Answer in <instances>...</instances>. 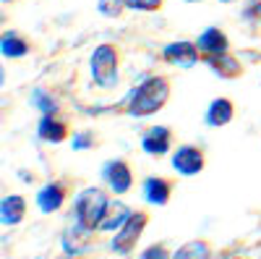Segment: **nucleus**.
<instances>
[{"instance_id": "1", "label": "nucleus", "mask_w": 261, "mask_h": 259, "mask_svg": "<svg viewBox=\"0 0 261 259\" xmlns=\"http://www.w3.org/2000/svg\"><path fill=\"white\" fill-rule=\"evenodd\" d=\"M170 97V81L165 76H146L134 86L125 100V113L130 118H149L160 113Z\"/></svg>"}, {"instance_id": "2", "label": "nucleus", "mask_w": 261, "mask_h": 259, "mask_svg": "<svg viewBox=\"0 0 261 259\" xmlns=\"http://www.w3.org/2000/svg\"><path fill=\"white\" fill-rule=\"evenodd\" d=\"M107 207H110V199H107V191H102L99 186L79 191L73 199V225L86 230H99Z\"/></svg>"}, {"instance_id": "3", "label": "nucleus", "mask_w": 261, "mask_h": 259, "mask_svg": "<svg viewBox=\"0 0 261 259\" xmlns=\"http://www.w3.org/2000/svg\"><path fill=\"white\" fill-rule=\"evenodd\" d=\"M118 60H120V55H118V48L115 45H99V48H94V53H92V79L97 81V86L99 89H113V86H118Z\"/></svg>"}, {"instance_id": "4", "label": "nucleus", "mask_w": 261, "mask_h": 259, "mask_svg": "<svg viewBox=\"0 0 261 259\" xmlns=\"http://www.w3.org/2000/svg\"><path fill=\"white\" fill-rule=\"evenodd\" d=\"M146 225H149V215L141 212V209H136V212L125 220V225H123L118 233H113L110 249H113L118 256H130V254H134V249H136V244L141 241Z\"/></svg>"}, {"instance_id": "5", "label": "nucleus", "mask_w": 261, "mask_h": 259, "mask_svg": "<svg viewBox=\"0 0 261 259\" xmlns=\"http://www.w3.org/2000/svg\"><path fill=\"white\" fill-rule=\"evenodd\" d=\"M206 165V157H204V149L196 147V144H180L178 149H172V168H175L178 176H199Z\"/></svg>"}, {"instance_id": "6", "label": "nucleus", "mask_w": 261, "mask_h": 259, "mask_svg": "<svg viewBox=\"0 0 261 259\" xmlns=\"http://www.w3.org/2000/svg\"><path fill=\"white\" fill-rule=\"evenodd\" d=\"M102 178L107 183V189L115 194H128L134 189V173L125 160H107L102 165Z\"/></svg>"}, {"instance_id": "7", "label": "nucleus", "mask_w": 261, "mask_h": 259, "mask_svg": "<svg viewBox=\"0 0 261 259\" xmlns=\"http://www.w3.org/2000/svg\"><path fill=\"white\" fill-rule=\"evenodd\" d=\"M199 45L196 42H188V39H180V42H170V45L162 50V58L172 66H180V68H193L199 63Z\"/></svg>"}, {"instance_id": "8", "label": "nucleus", "mask_w": 261, "mask_h": 259, "mask_svg": "<svg viewBox=\"0 0 261 259\" xmlns=\"http://www.w3.org/2000/svg\"><path fill=\"white\" fill-rule=\"evenodd\" d=\"M65 197H68V189H65V183H60V181H50V183H45L39 191H37V207H39V212L42 215H53V212H58L63 204H65Z\"/></svg>"}, {"instance_id": "9", "label": "nucleus", "mask_w": 261, "mask_h": 259, "mask_svg": "<svg viewBox=\"0 0 261 259\" xmlns=\"http://www.w3.org/2000/svg\"><path fill=\"white\" fill-rule=\"evenodd\" d=\"M141 197L146 204H154V207H165L172 197V181L165 176H149L141 183Z\"/></svg>"}, {"instance_id": "10", "label": "nucleus", "mask_w": 261, "mask_h": 259, "mask_svg": "<svg viewBox=\"0 0 261 259\" xmlns=\"http://www.w3.org/2000/svg\"><path fill=\"white\" fill-rule=\"evenodd\" d=\"M141 149L149 157H162L172 149V134L167 126H151L141 136Z\"/></svg>"}, {"instance_id": "11", "label": "nucleus", "mask_w": 261, "mask_h": 259, "mask_svg": "<svg viewBox=\"0 0 261 259\" xmlns=\"http://www.w3.org/2000/svg\"><path fill=\"white\" fill-rule=\"evenodd\" d=\"M24 218H27V199L21 194H6L3 202H0V220H3V225L13 228Z\"/></svg>"}, {"instance_id": "12", "label": "nucleus", "mask_w": 261, "mask_h": 259, "mask_svg": "<svg viewBox=\"0 0 261 259\" xmlns=\"http://www.w3.org/2000/svg\"><path fill=\"white\" fill-rule=\"evenodd\" d=\"M196 45H199V50L204 55H222L227 53L230 42H227V34L220 29V27H209L199 34V39H196Z\"/></svg>"}, {"instance_id": "13", "label": "nucleus", "mask_w": 261, "mask_h": 259, "mask_svg": "<svg viewBox=\"0 0 261 259\" xmlns=\"http://www.w3.org/2000/svg\"><path fill=\"white\" fill-rule=\"evenodd\" d=\"M232 115H235V107H232V100H227V97H217V100H212L209 107H206V123H209L212 128L227 126V123L232 121Z\"/></svg>"}, {"instance_id": "14", "label": "nucleus", "mask_w": 261, "mask_h": 259, "mask_svg": "<svg viewBox=\"0 0 261 259\" xmlns=\"http://www.w3.org/2000/svg\"><path fill=\"white\" fill-rule=\"evenodd\" d=\"M37 136L42 142H50V144H60L68 139V126L63 121H58L55 115H42L39 126H37Z\"/></svg>"}, {"instance_id": "15", "label": "nucleus", "mask_w": 261, "mask_h": 259, "mask_svg": "<svg viewBox=\"0 0 261 259\" xmlns=\"http://www.w3.org/2000/svg\"><path fill=\"white\" fill-rule=\"evenodd\" d=\"M92 233L94 230H86V228H79V225L68 228L63 233V249H65V254H71V256L84 254L86 246L92 244Z\"/></svg>"}, {"instance_id": "16", "label": "nucleus", "mask_w": 261, "mask_h": 259, "mask_svg": "<svg viewBox=\"0 0 261 259\" xmlns=\"http://www.w3.org/2000/svg\"><path fill=\"white\" fill-rule=\"evenodd\" d=\"M134 215V209H130L128 204H123V202H110V207H107V212H105V220H102V225H99V230H105V233H118L123 225H125V220Z\"/></svg>"}, {"instance_id": "17", "label": "nucleus", "mask_w": 261, "mask_h": 259, "mask_svg": "<svg viewBox=\"0 0 261 259\" xmlns=\"http://www.w3.org/2000/svg\"><path fill=\"white\" fill-rule=\"evenodd\" d=\"M206 66H209L217 76H222V79H235V76H241V74H243L241 63H238V58H232L230 53H222V55H206Z\"/></svg>"}, {"instance_id": "18", "label": "nucleus", "mask_w": 261, "mask_h": 259, "mask_svg": "<svg viewBox=\"0 0 261 259\" xmlns=\"http://www.w3.org/2000/svg\"><path fill=\"white\" fill-rule=\"evenodd\" d=\"M212 244L206 239H193L186 241L183 246H178V251H172V259H212Z\"/></svg>"}, {"instance_id": "19", "label": "nucleus", "mask_w": 261, "mask_h": 259, "mask_svg": "<svg viewBox=\"0 0 261 259\" xmlns=\"http://www.w3.org/2000/svg\"><path fill=\"white\" fill-rule=\"evenodd\" d=\"M0 50H3L6 58H24L29 53V42L16 32H6L3 39H0Z\"/></svg>"}, {"instance_id": "20", "label": "nucleus", "mask_w": 261, "mask_h": 259, "mask_svg": "<svg viewBox=\"0 0 261 259\" xmlns=\"http://www.w3.org/2000/svg\"><path fill=\"white\" fill-rule=\"evenodd\" d=\"M29 100H32V105L37 107V110H42L45 115H55V113H58V100H55L50 92L42 89V86H37Z\"/></svg>"}, {"instance_id": "21", "label": "nucleus", "mask_w": 261, "mask_h": 259, "mask_svg": "<svg viewBox=\"0 0 261 259\" xmlns=\"http://www.w3.org/2000/svg\"><path fill=\"white\" fill-rule=\"evenodd\" d=\"M123 8H128L125 0H97V11L107 18H118L123 13Z\"/></svg>"}, {"instance_id": "22", "label": "nucleus", "mask_w": 261, "mask_h": 259, "mask_svg": "<svg viewBox=\"0 0 261 259\" xmlns=\"http://www.w3.org/2000/svg\"><path fill=\"white\" fill-rule=\"evenodd\" d=\"M139 259H172V254L167 251L165 244H151V246H146V249L139 254Z\"/></svg>"}, {"instance_id": "23", "label": "nucleus", "mask_w": 261, "mask_h": 259, "mask_svg": "<svg viewBox=\"0 0 261 259\" xmlns=\"http://www.w3.org/2000/svg\"><path fill=\"white\" fill-rule=\"evenodd\" d=\"M94 144V134L92 131H76L73 139H71V147L76 149V152H84V149H89Z\"/></svg>"}, {"instance_id": "24", "label": "nucleus", "mask_w": 261, "mask_h": 259, "mask_svg": "<svg viewBox=\"0 0 261 259\" xmlns=\"http://www.w3.org/2000/svg\"><path fill=\"white\" fill-rule=\"evenodd\" d=\"M241 16L248 21V24H256V21H261V0H248V3L243 6Z\"/></svg>"}, {"instance_id": "25", "label": "nucleus", "mask_w": 261, "mask_h": 259, "mask_svg": "<svg viewBox=\"0 0 261 259\" xmlns=\"http://www.w3.org/2000/svg\"><path fill=\"white\" fill-rule=\"evenodd\" d=\"M125 6L130 11H160L162 0H125Z\"/></svg>"}, {"instance_id": "26", "label": "nucleus", "mask_w": 261, "mask_h": 259, "mask_svg": "<svg viewBox=\"0 0 261 259\" xmlns=\"http://www.w3.org/2000/svg\"><path fill=\"white\" fill-rule=\"evenodd\" d=\"M186 3H201V0H186Z\"/></svg>"}, {"instance_id": "27", "label": "nucleus", "mask_w": 261, "mask_h": 259, "mask_svg": "<svg viewBox=\"0 0 261 259\" xmlns=\"http://www.w3.org/2000/svg\"><path fill=\"white\" fill-rule=\"evenodd\" d=\"M220 3H232V0H220Z\"/></svg>"}, {"instance_id": "28", "label": "nucleus", "mask_w": 261, "mask_h": 259, "mask_svg": "<svg viewBox=\"0 0 261 259\" xmlns=\"http://www.w3.org/2000/svg\"><path fill=\"white\" fill-rule=\"evenodd\" d=\"M3 3H11V0H3Z\"/></svg>"}]
</instances>
